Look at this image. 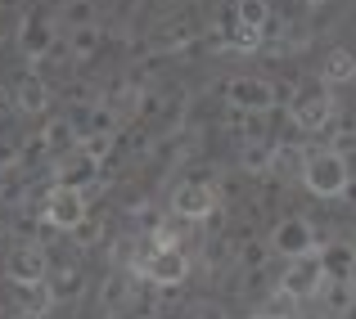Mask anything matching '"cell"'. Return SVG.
<instances>
[{"label": "cell", "instance_id": "cell-22", "mask_svg": "<svg viewBox=\"0 0 356 319\" xmlns=\"http://www.w3.org/2000/svg\"><path fill=\"white\" fill-rule=\"evenodd\" d=\"M50 311H54L50 284H32V288H18V315H23V319H45Z\"/></svg>", "mask_w": 356, "mask_h": 319}, {"label": "cell", "instance_id": "cell-15", "mask_svg": "<svg viewBox=\"0 0 356 319\" xmlns=\"http://www.w3.org/2000/svg\"><path fill=\"white\" fill-rule=\"evenodd\" d=\"M99 180V162H90L86 153H68L54 162V184H72V189H90Z\"/></svg>", "mask_w": 356, "mask_h": 319}, {"label": "cell", "instance_id": "cell-31", "mask_svg": "<svg viewBox=\"0 0 356 319\" xmlns=\"http://www.w3.org/2000/svg\"><path fill=\"white\" fill-rule=\"evenodd\" d=\"M14 90H9V81H0V121H5V117H14Z\"/></svg>", "mask_w": 356, "mask_h": 319}, {"label": "cell", "instance_id": "cell-14", "mask_svg": "<svg viewBox=\"0 0 356 319\" xmlns=\"http://www.w3.org/2000/svg\"><path fill=\"white\" fill-rule=\"evenodd\" d=\"M50 297H54V306H72V302H81L86 297V288H90V279H86V270L81 266H59V270H50Z\"/></svg>", "mask_w": 356, "mask_h": 319}, {"label": "cell", "instance_id": "cell-33", "mask_svg": "<svg viewBox=\"0 0 356 319\" xmlns=\"http://www.w3.org/2000/svg\"><path fill=\"white\" fill-rule=\"evenodd\" d=\"M252 319H289V315H280V311H261V315H252Z\"/></svg>", "mask_w": 356, "mask_h": 319}, {"label": "cell", "instance_id": "cell-4", "mask_svg": "<svg viewBox=\"0 0 356 319\" xmlns=\"http://www.w3.org/2000/svg\"><path fill=\"white\" fill-rule=\"evenodd\" d=\"M41 216L45 225H54L59 234H72L81 221H86V189H72V184H50V189L41 193Z\"/></svg>", "mask_w": 356, "mask_h": 319}, {"label": "cell", "instance_id": "cell-39", "mask_svg": "<svg viewBox=\"0 0 356 319\" xmlns=\"http://www.w3.org/2000/svg\"><path fill=\"white\" fill-rule=\"evenodd\" d=\"M352 27H356V9H352Z\"/></svg>", "mask_w": 356, "mask_h": 319}, {"label": "cell", "instance_id": "cell-40", "mask_svg": "<svg viewBox=\"0 0 356 319\" xmlns=\"http://www.w3.org/2000/svg\"><path fill=\"white\" fill-rule=\"evenodd\" d=\"M348 90H352V99H356V86H348Z\"/></svg>", "mask_w": 356, "mask_h": 319}, {"label": "cell", "instance_id": "cell-10", "mask_svg": "<svg viewBox=\"0 0 356 319\" xmlns=\"http://www.w3.org/2000/svg\"><path fill=\"white\" fill-rule=\"evenodd\" d=\"M9 90H14V108L23 112V117H45V112H50L54 90H50V81H45L36 68L18 72V77L9 81Z\"/></svg>", "mask_w": 356, "mask_h": 319}, {"label": "cell", "instance_id": "cell-19", "mask_svg": "<svg viewBox=\"0 0 356 319\" xmlns=\"http://www.w3.org/2000/svg\"><path fill=\"white\" fill-rule=\"evenodd\" d=\"M235 166L243 175H266L275 171V144H266V139H252V144H239V157Z\"/></svg>", "mask_w": 356, "mask_h": 319}, {"label": "cell", "instance_id": "cell-23", "mask_svg": "<svg viewBox=\"0 0 356 319\" xmlns=\"http://www.w3.org/2000/svg\"><path fill=\"white\" fill-rule=\"evenodd\" d=\"M230 14H235L243 27H257V32H266V23L275 18V9H270L266 0H235V5H230Z\"/></svg>", "mask_w": 356, "mask_h": 319}, {"label": "cell", "instance_id": "cell-25", "mask_svg": "<svg viewBox=\"0 0 356 319\" xmlns=\"http://www.w3.org/2000/svg\"><path fill=\"white\" fill-rule=\"evenodd\" d=\"M163 212L154 207V202H140V207H131V234L136 239H145V234H154V230H163Z\"/></svg>", "mask_w": 356, "mask_h": 319}, {"label": "cell", "instance_id": "cell-27", "mask_svg": "<svg viewBox=\"0 0 356 319\" xmlns=\"http://www.w3.org/2000/svg\"><path fill=\"white\" fill-rule=\"evenodd\" d=\"M131 297H136V288L127 284V275H122V270H118V275H108L104 288H99V302H104V306H122V302H131Z\"/></svg>", "mask_w": 356, "mask_h": 319}, {"label": "cell", "instance_id": "cell-7", "mask_svg": "<svg viewBox=\"0 0 356 319\" xmlns=\"http://www.w3.org/2000/svg\"><path fill=\"white\" fill-rule=\"evenodd\" d=\"M266 239H270V248H275V257H284V261L316 257V252L325 248V243L316 239V225L307 221V216H284V221H280Z\"/></svg>", "mask_w": 356, "mask_h": 319}, {"label": "cell", "instance_id": "cell-18", "mask_svg": "<svg viewBox=\"0 0 356 319\" xmlns=\"http://www.w3.org/2000/svg\"><path fill=\"white\" fill-rule=\"evenodd\" d=\"M99 50H104V32H99V23H95V27H77V32L63 36V54H68L72 63L95 59Z\"/></svg>", "mask_w": 356, "mask_h": 319}, {"label": "cell", "instance_id": "cell-8", "mask_svg": "<svg viewBox=\"0 0 356 319\" xmlns=\"http://www.w3.org/2000/svg\"><path fill=\"white\" fill-rule=\"evenodd\" d=\"M50 252L41 243H14L5 257V279L14 288H32V284H45L50 279Z\"/></svg>", "mask_w": 356, "mask_h": 319}, {"label": "cell", "instance_id": "cell-11", "mask_svg": "<svg viewBox=\"0 0 356 319\" xmlns=\"http://www.w3.org/2000/svg\"><path fill=\"white\" fill-rule=\"evenodd\" d=\"M18 45H23V54H27V63H41V59H50L54 50H59V23L54 18H23V32H18Z\"/></svg>", "mask_w": 356, "mask_h": 319}, {"label": "cell", "instance_id": "cell-29", "mask_svg": "<svg viewBox=\"0 0 356 319\" xmlns=\"http://www.w3.org/2000/svg\"><path fill=\"white\" fill-rule=\"evenodd\" d=\"M131 315L136 319H158V297L154 293H136L131 297Z\"/></svg>", "mask_w": 356, "mask_h": 319}, {"label": "cell", "instance_id": "cell-1", "mask_svg": "<svg viewBox=\"0 0 356 319\" xmlns=\"http://www.w3.org/2000/svg\"><path fill=\"white\" fill-rule=\"evenodd\" d=\"M334 121H339V99L334 90L316 86V90H302V95L289 99V126L298 135H330Z\"/></svg>", "mask_w": 356, "mask_h": 319}, {"label": "cell", "instance_id": "cell-20", "mask_svg": "<svg viewBox=\"0 0 356 319\" xmlns=\"http://www.w3.org/2000/svg\"><path fill=\"white\" fill-rule=\"evenodd\" d=\"M270 257H275L270 239H243L239 248H235V261H239V270H248V275H261V270L270 266Z\"/></svg>", "mask_w": 356, "mask_h": 319}, {"label": "cell", "instance_id": "cell-28", "mask_svg": "<svg viewBox=\"0 0 356 319\" xmlns=\"http://www.w3.org/2000/svg\"><path fill=\"white\" fill-rule=\"evenodd\" d=\"M68 239L77 243V248H99V243L108 239V230H104V225H99V221H90V216H86V221H81L77 230L68 234Z\"/></svg>", "mask_w": 356, "mask_h": 319}, {"label": "cell", "instance_id": "cell-13", "mask_svg": "<svg viewBox=\"0 0 356 319\" xmlns=\"http://www.w3.org/2000/svg\"><path fill=\"white\" fill-rule=\"evenodd\" d=\"M316 81H321L325 90L356 86V54L348 50V45H334V50H325L321 68H316Z\"/></svg>", "mask_w": 356, "mask_h": 319}, {"label": "cell", "instance_id": "cell-36", "mask_svg": "<svg viewBox=\"0 0 356 319\" xmlns=\"http://www.w3.org/2000/svg\"><path fill=\"white\" fill-rule=\"evenodd\" d=\"M343 319H356V302H348V311H343Z\"/></svg>", "mask_w": 356, "mask_h": 319}, {"label": "cell", "instance_id": "cell-12", "mask_svg": "<svg viewBox=\"0 0 356 319\" xmlns=\"http://www.w3.org/2000/svg\"><path fill=\"white\" fill-rule=\"evenodd\" d=\"M194 41H199V23L194 18H172V23H163L154 36H149V50H158V54H185V50H194Z\"/></svg>", "mask_w": 356, "mask_h": 319}, {"label": "cell", "instance_id": "cell-9", "mask_svg": "<svg viewBox=\"0 0 356 319\" xmlns=\"http://www.w3.org/2000/svg\"><path fill=\"white\" fill-rule=\"evenodd\" d=\"M226 104L239 108V112H261V117H266V112L280 104V90H275V81H266V77H230L226 81Z\"/></svg>", "mask_w": 356, "mask_h": 319}, {"label": "cell", "instance_id": "cell-32", "mask_svg": "<svg viewBox=\"0 0 356 319\" xmlns=\"http://www.w3.org/2000/svg\"><path fill=\"white\" fill-rule=\"evenodd\" d=\"M199 319H226V311L212 302V306H199Z\"/></svg>", "mask_w": 356, "mask_h": 319}, {"label": "cell", "instance_id": "cell-5", "mask_svg": "<svg viewBox=\"0 0 356 319\" xmlns=\"http://www.w3.org/2000/svg\"><path fill=\"white\" fill-rule=\"evenodd\" d=\"M136 275L145 279L149 288H163V293H172V288H181L185 279H190V257H185V248L149 252V257H136Z\"/></svg>", "mask_w": 356, "mask_h": 319}, {"label": "cell", "instance_id": "cell-26", "mask_svg": "<svg viewBox=\"0 0 356 319\" xmlns=\"http://www.w3.org/2000/svg\"><path fill=\"white\" fill-rule=\"evenodd\" d=\"M325 148H334V153H339V157H352L356 153V117L352 121H334V130H330V144H325Z\"/></svg>", "mask_w": 356, "mask_h": 319}, {"label": "cell", "instance_id": "cell-2", "mask_svg": "<svg viewBox=\"0 0 356 319\" xmlns=\"http://www.w3.org/2000/svg\"><path fill=\"white\" fill-rule=\"evenodd\" d=\"M298 180L307 184V193L316 198H343L348 193V162H343L334 148H307V162H302V175Z\"/></svg>", "mask_w": 356, "mask_h": 319}, {"label": "cell", "instance_id": "cell-24", "mask_svg": "<svg viewBox=\"0 0 356 319\" xmlns=\"http://www.w3.org/2000/svg\"><path fill=\"white\" fill-rule=\"evenodd\" d=\"M18 157H23V171H32V166H41V162H54V153H50V144H45L41 130L27 135L23 144H18Z\"/></svg>", "mask_w": 356, "mask_h": 319}, {"label": "cell", "instance_id": "cell-35", "mask_svg": "<svg viewBox=\"0 0 356 319\" xmlns=\"http://www.w3.org/2000/svg\"><path fill=\"white\" fill-rule=\"evenodd\" d=\"M348 202H356V180H348V193H343Z\"/></svg>", "mask_w": 356, "mask_h": 319}, {"label": "cell", "instance_id": "cell-17", "mask_svg": "<svg viewBox=\"0 0 356 319\" xmlns=\"http://www.w3.org/2000/svg\"><path fill=\"white\" fill-rule=\"evenodd\" d=\"M321 261H325L330 284H348V275H352V266H356V248H352V243H343V239H334V243H325V248H321Z\"/></svg>", "mask_w": 356, "mask_h": 319}, {"label": "cell", "instance_id": "cell-30", "mask_svg": "<svg viewBox=\"0 0 356 319\" xmlns=\"http://www.w3.org/2000/svg\"><path fill=\"white\" fill-rule=\"evenodd\" d=\"M9 166H23V157H18V144L0 139V171H9Z\"/></svg>", "mask_w": 356, "mask_h": 319}, {"label": "cell", "instance_id": "cell-21", "mask_svg": "<svg viewBox=\"0 0 356 319\" xmlns=\"http://www.w3.org/2000/svg\"><path fill=\"white\" fill-rule=\"evenodd\" d=\"M99 0H63L59 5V27L63 32H77V27H95L99 23Z\"/></svg>", "mask_w": 356, "mask_h": 319}, {"label": "cell", "instance_id": "cell-3", "mask_svg": "<svg viewBox=\"0 0 356 319\" xmlns=\"http://www.w3.org/2000/svg\"><path fill=\"white\" fill-rule=\"evenodd\" d=\"M330 288V275H325V261L321 252L316 257H298L280 270V284H275V302H312Z\"/></svg>", "mask_w": 356, "mask_h": 319}, {"label": "cell", "instance_id": "cell-34", "mask_svg": "<svg viewBox=\"0 0 356 319\" xmlns=\"http://www.w3.org/2000/svg\"><path fill=\"white\" fill-rule=\"evenodd\" d=\"M343 162H348V175L356 180V153H352V157H343Z\"/></svg>", "mask_w": 356, "mask_h": 319}, {"label": "cell", "instance_id": "cell-37", "mask_svg": "<svg viewBox=\"0 0 356 319\" xmlns=\"http://www.w3.org/2000/svg\"><path fill=\"white\" fill-rule=\"evenodd\" d=\"M348 288H352V293H356V266H352V275H348Z\"/></svg>", "mask_w": 356, "mask_h": 319}, {"label": "cell", "instance_id": "cell-6", "mask_svg": "<svg viewBox=\"0 0 356 319\" xmlns=\"http://www.w3.org/2000/svg\"><path fill=\"white\" fill-rule=\"evenodd\" d=\"M217 207H221V189L212 180H185V184H176V193H172V216L185 221V225L212 221Z\"/></svg>", "mask_w": 356, "mask_h": 319}, {"label": "cell", "instance_id": "cell-38", "mask_svg": "<svg viewBox=\"0 0 356 319\" xmlns=\"http://www.w3.org/2000/svg\"><path fill=\"white\" fill-rule=\"evenodd\" d=\"M302 5H307V9H316V5H325V0H302Z\"/></svg>", "mask_w": 356, "mask_h": 319}, {"label": "cell", "instance_id": "cell-16", "mask_svg": "<svg viewBox=\"0 0 356 319\" xmlns=\"http://www.w3.org/2000/svg\"><path fill=\"white\" fill-rule=\"evenodd\" d=\"M41 135H45V144H50L54 162H59V157H68V153H77V144H81V135H77V126H72L68 112H63V117L41 121Z\"/></svg>", "mask_w": 356, "mask_h": 319}]
</instances>
